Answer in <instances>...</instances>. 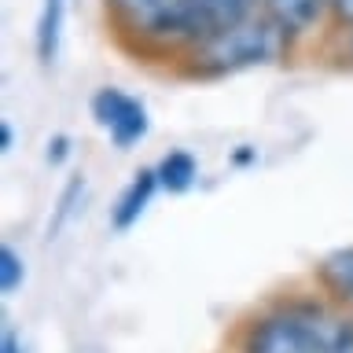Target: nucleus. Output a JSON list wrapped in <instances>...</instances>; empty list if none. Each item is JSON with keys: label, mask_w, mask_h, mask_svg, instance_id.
Returning a JSON list of instances; mask_svg holds the SVG:
<instances>
[{"label": "nucleus", "mask_w": 353, "mask_h": 353, "mask_svg": "<svg viewBox=\"0 0 353 353\" xmlns=\"http://www.w3.org/2000/svg\"><path fill=\"white\" fill-rule=\"evenodd\" d=\"M232 353H353V313L316 287H291L239 320Z\"/></svg>", "instance_id": "f257e3e1"}, {"label": "nucleus", "mask_w": 353, "mask_h": 353, "mask_svg": "<svg viewBox=\"0 0 353 353\" xmlns=\"http://www.w3.org/2000/svg\"><path fill=\"white\" fill-rule=\"evenodd\" d=\"M294 41L265 15H254L239 26H232L217 37H210L195 48H188L181 59V74L192 81H217V77H232L243 70H258V66H272L287 59Z\"/></svg>", "instance_id": "f03ea898"}, {"label": "nucleus", "mask_w": 353, "mask_h": 353, "mask_svg": "<svg viewBox=\"0 0 353 353\" xmlns=\"http://www.w3.org/2000/svg\"><path fill=\"white\" fill-rule=\"evenodd\" d=\"M107 22L137 52L181 59L192 41L195 0H103Z\"/></svg>", "instance_id": "7ed1b4c3"}, {"label": "nucleus", "mask_w": 353, "mask_h": 353, "mask_svg": "<svg viewBox=\"0 0 353 353\" xmlns=\"http://www.w3.org/2000/svg\"><path fill=\"white\" fill-rule=\"evenodd\" d=\"M88 110H92V121L107 132V140L114 143L118 151L137 148V143L151 132V114H148V107H143V99L125 92V88H118V85L96 88Z\"/></svg>", "instance_id": "20e7f679"}, {"label": "nucleus", "mask_w": 353, "mask_h": 353, "mask_svg": "<svg viewBox=\"0 0 353 353\" xmlns=\"http://www.w3.org/2000/svg\"><path fill=\"white\" fill-rule=\"evenodd\" d=\"M331 8H335V0H265V15L294 44L313 37L324 22H331Z\"/></svg>", "instance_id": "39448f33"}, {"label": "nucleus", "mask_w": 353, "mask_h": 353, "mask_svg": "<svg viewBox=\"0 0 353 353\" xmlns=\"http://www.w3.org/2000/svg\"><path fill=\"white\" fill-rule=\"evenodd\" d=\"M159 192H162V184H159L154 165L137 170L129 176V184L118 192L114 206H110V228H114V232H129L143 214H148V206L154 203V195H159Z\"/></svg>", "instance_id": "423d86ee"}, {"label": "nucleus", "mask_w": 353, "mask_h": 353, "mask_svg": "<svg viewBox=\"0 0 353 353\" xmlns=\"http://www.w3.org/2000/svg\"><path fill=\"white\" fill-rule=\"evenodd\" d=\"M313 287L353 313V247H339L324 254L313 269Z\"/></svg>", "instance_id": "0eeeda50"}, {"label": "nucleus", "mask_w": 353, "mask_h": 353, "mask_svg": "<svg viewBox=\"0 0 353 353\" xmlns=\"http://www.w3.org/2000/svg\"><path fill=\"white\" fill-rule=\"evenodd\" d=\"M66 37V0H41L37 26H33V48H37L41 66H55Z\"/></svg>", "instance_id": "6e6552de"}, {"label": "nucleus", "mask_w": 353, "mask_h": 353, "mask_svg": "<svg viewBox=\"0 0 353 353\" xmlns=\"http://www.w3.org/2000/svg\"><path fill=\"white\" fill-rule=\"evenodd\" d=\"M154 173H159L162 192L184 195V192H192V184L199 181V162H195L192 151L176 148V151H165L162 159L154 162Z\"/></svg>", "instance_id": "1a4fd4ad"}, {"label": "nucleus", "mask_w": 353, "mask_h": 353, "mask_svg": "<svg viewBox=\"0 0 353 353\" xmlns=\"http://www.w3.org/2000/svg\"><path fill=\"white\" fill-rule=\"evenodd\" d=\"M85 192H88V184H85V173H74L70 181H66L63 195H59V206H55V217L48 221V232H59V228L66 225V221L74 217V210L81 206Z\"/></svg>", "instance_id": "9d476101"}, {"label": "nucleus", "mask_w": 353, "mask_h": 353, "mask_svg": "<svg viewBox=\"0 0 353 353\" xmlns=\"http://www.w3.org/2000/svg\"><path fill=\"white\" fill-rule=\"evenodd\" d=\"M22 283H26V258H22L11 243H4V247H0V291L15 294Z\"/></svg>", "instance_id": "9b49d317"}, {"label": "nucleus", "mask_w": 353, "mask_h": 353, "mask_svg": "<svg viewBox=\"0 0 353 353\" xmlns=\"http://www.w3.org/2000/svg\"><path fill=\"white\" fill-rule=\"evenodd\" d=\"M44 159H48L52 165H63L66 159H70V137H66V132H55V137L48 140V151H44Z\"/></svg>", "instance_id": "f8f14e48"}, {"label": "nucleus", "mask_w": 353, "mask_h": 353, "mask_svg": "<svg viewBox=\"0 0 353 353\" xmlns=\"http://www.w3.org/2000/svg\"><path fill=\"white\" fill-rule=\"evenodd\" d=\"M331 26L335 30H353V0H335V8H331Z\"/></svg>", "instance_id": "ddd939ff"}, {"label": "nucleus", "mask_w": 353, "mask_h": 353, "mask_svg": "<svg viewBox=\"0 0 353 353\" xmlns=\"http://www.w3.org/2000/svg\"><path fill=\"white\" fill-rule=\"evenodd\" d=\"M0 353H26L22 350V339L11 327H4V335H0Z\"/></svg>", "instance_id": "4468645a"}, {"label": "nucleus", "mask_w": 353, "mask_h": 353, "mask_svg": "<svg viewBox=\"0 0 353 353\" xmlns=\"http://www.w3.org/2000/svg\"><path fill=\"white\" fill-rule=\"evenodd\" d=\"M11 148H15V125H11V121L4 118V121H0V151H11Z\"/></svg>", "instance_id": "2eb2a0df"}, {"label": "nucleus", "mask_w": 353, "mask_h": 353, "mask_svg": "<svg viewBox=\"0 0 353 353\" xmlns=\"http://www.w3.org/2000/svg\"><path fill=\"white\" fill-rule=\"evenodd\" d=\"M350 55H353V30H350Z\"/></svg>", "instance_id": "dca6fc26"}]
</instances>
